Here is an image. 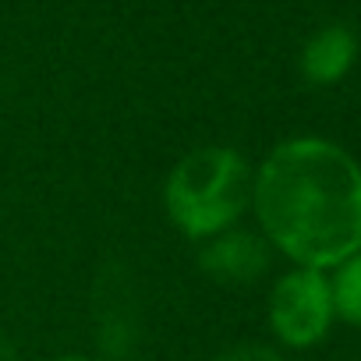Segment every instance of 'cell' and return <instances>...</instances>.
<instances>
[{
    "instance_id": "obj_4",
    "label": "cell",
    "mask_w": 361,
    "mask_h": 361,
    "mask_svg": "<svg viewBox=\"0 0 361 361\" xmlns=\"http://www.w3.org/2000/svg\"><path fill=\"white\" fill-rule=\"evenodd\" d=\"M199 266L206 276L227 287H245L266 276L269 269V241L248 231H224L209 238L199 252Z\"/></svg>"
},
{
    "instance_id": "obj_2",
    "label": "cell",
    "mask_w": 361,
    "mask_h": 361,
    "mask_svg": "<svg viewBox=\"0 0 361 361\" xmlns=\"http://www.w3.org/2000/svg\"><path fill=\"white\" fill-rule=\"evenodd\" d=\"M252 188L255 177L241 152L206 145L188 152L170 170L163 206L185 238L209 241L241 220V213L252 206Z\"/></svg>"
},
{
    "instance_id": "obj_7",
    "label": "cell",
    "mask_w": 361,
    "mask_h": 361,
    "mask_svg": "<svg viewBox=\"0 0 361 361\" xmlns=\"http://www.w3.org/2000/svg\"><path fill=\"white\" fill-rule=\"evenodd\" d=\"M216 361H283V357L266 343H241V347H231L227 354H220Z\"/></svg>"
},
{
    "instance_id": "obj_6",
    "label": "cell",
    "mask_w": 361,
    "mask_h": 361,
    "mask_svg": "<svg viewBox=\"0 0 361 361\" xmlns=\"http://www.w3.org/2000/svg\"><path fill=\"white\" fill-rule=\"evenodd\" d=\"M329 290H333V315L350 326H361V252L336 266Z\"/></svg>"
},
{
    "instance_id": "obj_3",
    "label": "cell",
    "mask_w": 361,
    "mask_h": 361,
    "mask_svg": "<svg viewBox=\"0 0 361 361\" xmlns=\"http://www.w3.org/2000/svg\"><path fill=\"white\" fill-rule=\"evenodd\" d=\"M333 290L319 269H290L269 294V326L287 347H312L333 326Z\"/></svg>"
},
{
    "instance_id": "obj_9",
    "label": "cell",
    "mask_w": 361,
    "mask_h": 361,
    "mask_svg": "<svg viewBox=\"0 0 361 361\" xmlns=\"http://www.w3.org/2000/svg\"><path fill=\"white\" fill-rule=\"evenodd\" d=\"M57 361H85V357H57Z\"/></svg>"
},
{
    "instance_id": "obj_8",
    "label": "cell",
    "mask_w": 361,
    "mask_h": 361,
    "mask_svg": "<svg viewBox=\"0 0 361 361\" xmlns=\"http://www.w3.org/2000/svg\"><path fill=\"white\" fill-rule=\"evenodd\" d=\"M0 361H18V357H15V350H11V343H8L4 336H0Z\"/></svg>"
},
{
    "instance_id": "obj_1",
    "label": "cell",
    "mask_w": 361,
    "mask_h": 361,
    "mask_svg": "<svg viewBox=\"0 0 361 361\" xmlns=\"http://www.w3.org/2000/svg\"><path fill=\"white\" fill-rule=\"evenodd\" d=\"M266 241L305 269H333L361 252V166L326 138L276 145L255 173Z\"/></svg>"
},
{
    "instance_id": "obj_5",
    "label": "cell",
    "mask_w": 361,
    "mask_h": 361,
    "mask_svg": "<svg viewBox=\"0 0 361 361\" xmlns=\"http://www.w3.org/2000/svg\"><path fill=\"white\" fill-rule=\"evenodd\" d=\"M357 57V39L347 25H326L319 29L305 50H301V75L312 82V85H333L340 82L350 64Z\"/></svg>"
}]
</instances>
